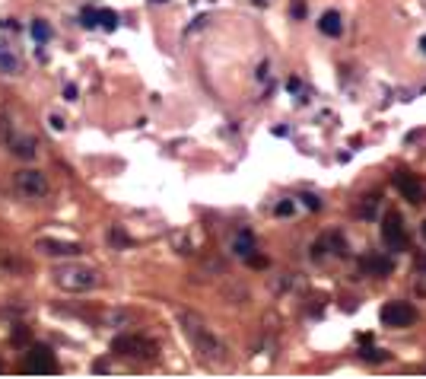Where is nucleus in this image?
<instances>
[{
	"label": "nucleus",
	"mask_w": 426,
	"mask_h": 379,
	"mask_svg": "<svg viewBox=\"0 0 426 379\" xmlns=\"http://www.w3.org/2000/svg\"><path fill=\"white\" fill-rule=\"evenodd\" d=\"M179 322H181V329H185V335H188V341L194 344V351L201 354V360L226 363V344L220 341V335H213V329H207L194 313H181Z\"/></svg>",
	"instance_id": "nucleus-1"
},
{
	"label": "nucleus",
	"mask_w": 426,
	"mask_h": 379,
	"mask_svg": "<svg viewBox=\"0 0 426 379\" xmlns=\"http://www.w3.org/2000/svg\"><path fill=\"white\" fill-rule=\"evenodd\" d=\"M112 351L118 357H131V360H156V354H159L153 341L143 335H118L112 341Z\"/></svg>",
	"instance_id": "nucleus-2"
},
{
	"label": "nucleus",
	"mask_w": 426,
	"mask_h": 379,
	"mask_svg": "<svg viewBox=\"0 0 426 379\" xmlns=\"http://www.w3.org/2000/svg\"><path fill=\"white\" fill-rule=\"evenodd\" d=\"M54 284L61 290H70V293H83V290L96 287V271L92 268H58L54 271Z\"/></svg>",
	"instance_id": "nucleus-3"
},
{
	"label": "nucleus",
	"mask_w": 426,
	"mask_h": 379,
	"mask_svg": "<svg viewBox=\"0 0 426 379\" xmlns=\"http://www.w3.org/2000/svg\"><path fill=\"white\" fill-rule=\"evenodd\" d=\"M382 242L392 252H404L407 249V233H404V220L398 211H388L385 220H382Z\"/></svg>",
	"instance_id": "nucleus-4"
},
{
	"label": "nucleus",
	"mask_w": 426,
	"mask_h": 379,
	"mask_svg": "<svg viewBox=\"0 0 426 379\" xmlns=\"http://www.w3.org/2000/svg\"><path fill=\"white\" fill-rule=\"evenodd\" d=\"M13 185H17V191L26 195V198H41V195L48 191V179H45L39 169H19V173L13 175Z\"/></svg>",
	"instance_id": "nucleus-5"
},
{
	"label": "nucleus",
	"mask_w": 426,
	"mask_h": 379,
	"mask_svg": "<svg viewBox=\"0 0 426 379\" xmlns=\"http://www.w3.org/2000/svg\"><path fill=\"white\" fill-rule=\"evenodd\" d=\"M417 319V309L410 303H385L382 306V322L392 325V329H407Z\"/></svg>",
	"instance_id": "nucleus-6"
},
{
	"label": "nucleus",
	"mask_w": 426,
	"mask_h": 379,
	"mask_svg": "<svg viewBox=\"0 0 426 379\" xmlns=\"http://www.w3.org/2000/svg\"><path fill=\"white\" fill-rule=\"evenodd\" d=\"M23 373H58V360L51 354V347L35 344L32 354L26 357V363H23Z\"/></svg>",
	"instance_id": "nucleus-7"
},
{
	"label": "nucleus",
	"mask_w": 426,
	"mask_h": 379,
	"mask_svg": "<svg viewBox=\"0 0 426 379\" xmlns=\"http://www.w3.org/2000/svg\"><path fill=\"white\" fill-rule=\"evenodd\" d=\"M35 249H39V252H45V255H80V252H83L80 242H67V240H58V236H51V240H39V242H35Z\"/></svg>",
	"instance_id": "nucleus-8"
},
{
	"label": "nucleus",
	"mask_w": 426,
	"mask_h": 379,
	"mask_svg": "<svg viewBox=\"0 0 426 379\" xmlns=\"http://www.w3.org/2000/svg\"><path fill=\"white\" fill-rule=\"evenodd\" d=\"M394 185H398V191H401V195L410 201V204H423V188H420L417 175L398 173V175H394Z\"/></svg>",
	"instance_id": "nucleus-9"
},
{
	"label": "nucleus",
	"mask_w": 426,
	"mask_h": 379,
	"mask_svg": "<svg viewBox=\"0 0 426 379\" xmlns=\"http://www.w3.org/2000/svg\"><path fill=\"white\" fill-rule=\"evenodd\" d=\"M360 271L369 274V278H388L394 271V262L388 255H366L360 262Z\"/></svg>",
	"instance_id": "nucleus-10"
},
{
	"label": "nucleus",
	"mask_w": 426,
	"mask_h": 379,
	"mask_svg": "<svg viewBox=\"0 0 426 379\" xmlns=\"http://www.w3.org/2000/svg\"><path fill=\"white\" fill-rule=\"evenodd\" d=\"M318 29H321V32H325V35H341V32H344V23H341V13H337V10H328V13L321 17Z\"/></svg>",
	"instance_id": "nucleus-11"
},
{
	"label": "nucleus",
	"mask_w": 426,
	"mask_h": 379,
	"mask_svg": "<svg viewBox=\"0 0 426 379\" xmlns=\"http://www.w3.org/2000/svg\"><path fill=\"white\" fill-rule=\"evenodd\" d=\"M232 249H236V255L248 258V255L254 252V233H252V230H239V236H236V242H232Z\"/></svg>",
	"instance_id": "nucleus-12"
},
{
	"label": "nucleus",
	"mask_w": 426,
	"mask_h": 379,
	"mask_svg": "<svg viewBox=\"0 0 426 379\" xmlns=\"http://www.w3.org/2000/svg\"><path fill=\"white\" fill-rule=\"evenodd\" d=\"M376 211H378V195H366L356 214H360V217H366V220H372V217H376Z\"/></svg>",
	"instance_id": "nucleus-13"
},
{
	"label": "nucleus",
	"mask_w": 426,
	"mask_h": 379,
	"mask_svg": "<svg viewBox=\"0 0 426 379\" xmlns=\"http://www.w3.org/2000/svg\"><path fill=\"white\" fill-rule=\"evenodd\" d=\"M99 26L108 29V32H115L118 29V13L115 10H99Z\"/></svg>",
	"instance_id": "nucleus-14"
},
{
	"label": "nucleus",
	"mask_w": 426,
	"mask_h": 379,
	"mask_svg": "<svg viewBox=\"0 0 426 379\" xmlns=\"http://www.w3.org/2000/svg\"><path fill=\"white\" fill-rule=\"evenodd\" d=\"M13 153H17V157L32 159L35 157V140H13Z\"/></svg>",
	"instance_id": "nucleus-15"
},
{
	"label": "nucleus",
	"mask_w": 426,
	"mask_h": 379,
	"mask_svg": "<svg viewBox=\"0 0 426 379\" xmlns=\"http://www.w3.org/2000/svg\"><path fill=\"white\" fill-rule=\"evenodd\" d=\"M29 32H32V39L39 41V45H41V41H48V39H51L48 23H41V19H39V23H32V29H29Z\"/></svg>",
	"instance_id": "nucleus-16"
},
{
	"label": "nucleus",
	"mask_w": 426,
	"mask_h": 379,
	"mask_svg": "<svg viewBox=\"0 0 426 379\" xmlns=\"http://www.w3.org/2000/svg\"><path fill=\"white\" fill-rule=\"evenodd\" d=\"M363 360H369V363H382V360H385V351H378V347H369V344H363Z\"/></svg>",
	"instance_id": "nucleus-17"
},
{
	"label": "nucleus",
	"mask_w": 426,
	"mask_h": 379,
	"mask_svg": "<svg viewBox=\"0 0 426 379\" xmlns=\"http://www.w3.org/2000/svg\"><path fill=\"white\" fill-rule=\"evenodd\" d=\"M80 19H83V26H86V29H96V26H99V10L86 7V10L80 13Z\"/></svg>",
	"instance_id": "nucleus-18"
},
{
	"label": "nucleus",
	"mask_w": 426,
	"mask_h": 379,
	"mask_svg": "<svg viewBox=\"0 0 426 379\" xmlns=\"http://www.w3.org/2000/svg\"><path fill=\"white\" fill-rule=\"evenodd\" d=\"M274 214H277V217H293L296 214V204H293V201H280Z\"/></svg>",
	"instance_id": "nucleus-19"
},
{
	"label": "nucleus",
	"mask_w": 426,
	"mask_h": 379,
	"mask_svg": "<svg viewBox=\"0 0 426 379\" xmlns=\"http://www.w3.org/2000/svg\"><path fill=\"white\" fill-rule=\"evenodd\" d=\"M331 246H334L337 255H350V252H347V240H344V236H337V233L331 236Z\"/></svg>",
	"instance_id": "nucleus-20"
},
{
	"label": "nucleus",
	"mask_w": 426,
	"mask_h": 379,
	"mask_svg": "<svg viewBox=\"0 0 426 379\" xmlns=\"http://www.w3.org/2000/svg\"><path fill=\"white\" fill-rule=\"evenodd\" d=\"M23 341H29V329L26 325H17V331H13V344H23Z\"/></svg>",
	"instance_id": "nucleus-21"
},
{
	"label": "nucleus",
	"mask_w": 426,
	"mask_h": 379,
	"mask_svg": "<svg viewBox=\"0 0 426 379\" xmlns=\"http://www.w3.org/2000/svg\"><path fill=\"white\" fill-rule=\"evenodd\" d=\"M303 201H305V207H309V211H321V198H318V195H303Z\"/></svg>",
	"instance_id": "nucleus-22"
},
{
	"label": "nucleus",
	"mask_w": 426,
	"mask_h": 379,
	"mask_svg": "<svg viewBox=\"0 0 426 379\" xmlns=\"http://www.w3.org/2000/svg\"><path fill=\"white\" fill-rule=\"evenodd\" d=\"M245 262H248V264H252V268H267V258H261V255H254V252H252V255H248V258H245Z\"/></svg>",
	"instance_id": "nucleus-23"
},
{
	"label": "nucleus",
	"mask_w": 426,
	"mask_h": 379,
	"mask_svg": "<svg viewBox=\"0 0 426 379\" xmlns=\"http://www.w3.org/2000/svg\"><path fill=\"white\" fill-rule=\"evenodd\" d=\"M64 99L67 102H77V86H74V83H67V86H64Z\"/></svg>",
	"instance_id": "nucleus-24"
},
{
	"label": "nucleus",
	"mask_w": 426,
	"mask_h": 379,
	"mask_svg": "<svg viewBox=\"0 0 426 379\" xmlns=\"http://www.w3.org/2000/svg\"><path fill=\"white\" fill-rule=\"evenodd\" d=\"M0 64L7 67V70H17V61L10 58V55H0Z\"/></svg>",
	"instance_id": "nucleus-25"
},
{
	"label": "nucleus",
	"mask_w": 426,
	"mask_h": 379,
	"mask_svg": "<svg viewBox=\"0 0 426 379\" xmlns=\"http://www.w3.org/2000/svg\"><path fill=\"white\" fill-rule=\"evenodd\" d=\"M112 240H115V242H121V246H128V242H131V240H128V236H124L121 230H112Z\"/></svg>",
	"instance_id": "nucleus-26"
},
{
	"label": "nucleus",
	"mask_w": 426,
	"mask_h": 379,
	"mask_svg": "<svg viewBox=\"0 0 426 379\" xmlns=\"http://www.w3.org/2000/svg\"><path fill=\"white\" fill-rule=\"evenodd\" d=\"M51 128H54V131H64V118H61V115H51Z\"/></svg>",
	"instance_id": "nucleus-27"
},
{
	"label": "nucleus",
	"mask_w": 426,
	"mask_h": 379,
	"mask_svg": "<svg viewBox=\"0 0 426 379\" xmlns=\"http://www.w3.org/2000/svg\"><path fill=\"white\" fill-rule=\"evenodd\" d=\"M293 17H296V19H303V17H305V3H293Z\"/></svg>",
	"instance_id": "nucleus-28"
},
{
	"label": "nucleus",
	"mask_w": 426,
	"mask_h": 379,
	"mask_svg": "<svg viewBox=\"0 0 426 379\" xmlns=\"http://www.w3.org/2000/svg\"><path fill=\"white\" fill-rule=\"evenodd\" d=\"M325 255V246H321V242H315V246H312V258H321Z\"/></svg>",
	"instance_id": "nucleus-29"
},
{
	"label": "nucleus",
	"mask_w": 426,
	"mask_h": 379,
	"mask_svg": "<svg viewBox=\"0 0 426 379\" xmlns=\"http://www.w3.org/2000/svg\"><path fill=\"white\" fill-rule=\"evenodd\" d=\"M417 271H423V274H426V258H417Z\"/></svg>",
	"instance_id": "nucleus-30"
},
{
	"label": "nucleus",
	"mask_w": 426,
	"mask_h": 379,
	"mask_svg": "<svg viewBox=\"0 0 426 379\" xmlns=\"http://www.w3.org/2000/svg\"><path fill=\"white\" fill-rule=\"evenodd\" d=\"M420 48H423V55H426V35H423V39H420Z\"/></svg>",
	"instance_id": "nucleus-31"
},
{
	"label": "nucleus",
	"mask_w": 426,
	"mask_h": 379,
	"mask_svg": "<svg viewBox=\"0 0 426 379\" xmlns=\"http://www.w3.org/2000/svg\"><path fill=\"white\" fill-rule=\"evenodd\" d=\"M423 236H426V220H423Z\"/></svg>",
	"instance_id": "nucleus-32"
},
{
	"label": "nucleus",
	"mask_w": 426,
	"mask_h": 379,
	"mask_svg": "<svg viewBox=\"0 0 426 379\" xmlns=\"http://www.w3.org/2000/svg\"><path fill=\"white\" fill-rule=\"evenodd\" d=\"M153 3H165V0H153Z\"/></svg>",
	"instance_id": "nucleus-33"
}]
</instances>
